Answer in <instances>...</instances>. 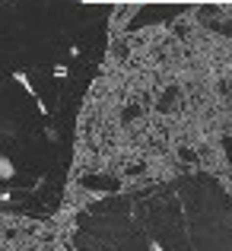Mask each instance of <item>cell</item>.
<instances>
[{
    "instance_id": "obj_2",
    "label": "cell",
    "mask_w": 232,
    "mask_h": 251,
    "mask_svg": "<svg viewBox=\"0 0 232 251\" xmlns=\"http://www.w3.org/2000/svg\"><path fill=\"white\" fill-rule=\"evenodd\" d=\"M229 191L207 172L115 194L77 213L79 251H229Z\"/></svg>"
},
{
    "instance_id": "obj_1",
    "label": "cell",
    "mask_w": 232,
    "mask_h": 251,
    "mask_svg": "<svg viewBox=\"0 0 232 251\" xmlns=\"http://www.w3.org/2000/svg\"><path fill=\"white\" fill-rule=\"evenodd\" d=\"M108 16V3L0 0V213H57Z\"/></svg>"
}]
</instances>
